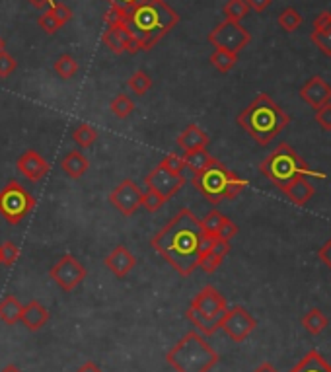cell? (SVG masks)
<instances>
[{
    "instance_id": "6da1fadb",
    "label": "cell",
    "mask_w": 331,
    "mask_h": 372,
    "mask_svg": "<svg viewBox=\"0 0 331 372\" xmlns=\"http://www.w3.org/2000/svg\"><path fill=\"white\" fill-rule=\"evenodd\" d=\"M213 242L214 236H209L201 228V219H197L190 209H180L174 219L154 234L150 245L182 277H190L199 267L201 255Z\"/></svg>"
},
{
    "instance_id": "7a4b0ae2",
    "label": "cell",
    "mask_w": 331,
    "mask_h": 372,
    "mask_svg": "<svg viewBox=\"0 0 331 372\" xmlns=\"http://www.w3.org/2000/svg\"><path fill=\"white\" fill-rule=\"evenodd\" d=\"M117 22L125 25L131 40L141 51H150L166 33L172 32L180 24V14L170 4H166L164 0H152L149 4L121 14Z\"/></svg>"
},
{
    "instance_id": "3957f363",
    "label": "cell",
    "mask_w": 331,
    "mask_h": 372,
    "mask_svg": "<svg viewBox=\"0 0 331 372\" xmlns=\"http://www.w3.org/2000/svg\"><path fill=\"white\" fill-rule=\"evenodd\" d=\"M291 123L286 111L267 94H260L238 115V125L244 129L260 146H267Z\"/></svg>"
},
{
    "instance_id": "277c9868",
    "label": "cell",
    "mask_w": 331,
    "mask_h": 372,
    "mask_svg": "<svg viewBox=\"0 0 331 372\" xmlns=\"http://www.w3.org/2000/svg\"><path fill=\"white\" fill-rule=\"evenodd\" d=\"M175 372H211L221 356L199 332H187L166 355Z\"/></svg>"
},
{
    "instance_id": "5b68a950",
    "label": "cell",
    "mask_w": 331,
    "mask_h": 372,
    "mask_svg": "<svg viewBox=\"0 0 331 372\" xmlns=\"http://www.w3.org/2000/svg\"><path fill=\"white\" fill-rule=\"evenodd\" d=\"M193 185L211 205H221L226 199H236L245 190L248 182L230 172L221 160L213 158L205 170L193 175Z\"/></svg>"
},
{
    "instance_id": "8992f818",
    "label": "cell",
    "mask_w": 331,
    "mask_h": 372,
    "mask_svg": "<svg viewBox=\"0 0 331 372\" xmlns=\"http://www.w3.org/2000/svg\"><path fill=\"white\" fill-rule=\"evenodd\" d=\"M260 172L267 178L269 182L275 183L279 190L296 178H322V180H325V174L312 172L306 166V162L300 158L298 152L284 143L279 144L275 151L261 162Z\"/></svg>"
},
{
    "instance_id": "52a82bcc",
    "label": "cell",
    "mask_w": 331,
    "mask_h": 372,
    "mask_svg": "<svg viewBox=\"0 0 331 372\" xmlns=\"http://www.w3.org/2000/svg\"><path fill=\"white\" fill-rule=\"evenodd\" d=\"M226 310H228V304L221 291H216L213 285H207L191 301L185 316L197 327L201 335H214L221 330V320Z\"/></svg>"
},
{
    "instance_id": "ba28073f",
    "label": "cell",
    "mask_w": 331,
    "mask_h": 372,
    "mask_svg": "<svg viewBox=\"0 0 331 372\" xmlns=\"http://www.w3.org/2000/svg\"><path fill=\"white\" fill-rule=\"evenodd\" d=\"M35 207V197L16 180L0 190V216L8 224H20Z\"/></svg>"
},
{
    "instance_id": "9c48e42d",
    "label": "cell",
    "mask_w": 331,
    "mask_h": 372,
    "mask_svg": "<svg viewBox=\"0 0 331 372\" xmlns=\"http://www.w3.org/2000/svg\"><path fill=\"white\" fill-rule=\"evenodd\" d=\"M209 43L214 49H224L228 53L238 55L242 49H245L252 41V35L245 30L240 22H232V20H224L222 24L214 28L213 32L209 33Z\"/></svg>"
},
{
    "instance_id": "30bf717a",
    "label": "cell",
    "mask_w": 331,
    "mask_h": 372,
    "mask_svg": "<svg viewBox=\"0 0 331 372\" xmlns=\"http://www.w3.org/2000/svg\"><path fill=\"white\" fill-rule=\"evenodd\" d=\"M49 275H51V279L59 285L61 291L72 293V291L86 279L88 271L74 255L66 254L51 267Z\"/></svg>"
},
{
    "instance_id": "8fae6325",
    "label": "cell",
    "mask_w": 331,
    "mask_h": 372,
    "mask_svg": "<svg viewBox=\"0 0 331 372\" xmlns=\"http://www.w3.org/2000/svg\"><path fill=\"white\" fill-rule=\"evenodd\" d=\"M257 327L255 318L244 308V306H234L224 312V316L221 320V330L230 339L242 343L253 333V330Z\"/></svg>"
},
{
    "instance_id": "7c38bea8",
    "label": "cell",
    "mask_w": 331,
    "mask_h": 372,
    "mask_svg": "<svg viewBox=\"0 0 331 372\" xmlns=\"http://www.w3.org/2000/svg\"><path fill=\"white\" fill-rule=\"evenodd\" d=\"M185 182H187L185 175L170 172V170L162 166V164H158V166L146 175V180H144L146 190L156 191L158 195L164 199V201H170V199L174 197L175 193L185 185Z\"/></svg>"
},
{
    "instance_id": "4fadbf2b",
    "label": "cell",
    "mask_w": 331,
    "mask_h": 372,
    "mask_svg": "<svg viewBox=\"0 0 331 372\" xmlns=\"http://www.w3.org/2000/svg\"><path fill=\"white\" fill-rule=\"evenodd\" d=\"M110 203L119 213L133 216L142 207V190L133 180H123L115 190L110 193Z\"/></svg>"
},
{
    "instance_id": "5bb4252c",
    "label": "cell",
    "mask_w": 331,
    "mask_h": 372,
    "mask_svg": "<svg viewBox=\"0 0 331 372\" xmlns=\"http://www.w3.org/2000/svg\"><path fill=\"white\" fill-rule=\"evenodd\" d=\"M102 41L105 47L110 49L113 55H123V53H129V55H137L141 49L139 45L131 40V35L125 30V25L119 24H108V30L103 32Z\"/></svg>"
},
{
    "instance_id": "9a60e30c",
    "label": "cell",
    "mask_w": 331,
    "mask_h": 372,
    "mask_svg": "<svg viewBox=\"0 0 331 372\" xmlns=\"http://www.w3.org/2000/svg\"><path fill=\"white\" fill-rule=\"evenodd\" d=\"M20 174L30 182H41L49 174V162L37 151H25L16 162Z\"/></svg>"
},
{
    "instance_id": "2e32d148",
    "label": "cell",
    "mask_w": 331,
    "mask_h": 372,
    "mask_svg": "<svg viewBox=\"0 0 331 372\" xmlns=\"http://www.w3.org/2000/svg\"><path fill=\"white\" fill-rule=\"evenodd\" d=\"M300 98L314 110H320L325 103H331V86L322 76H312L300 88Z\"/></svg>"
},
{
    "instance_id": "e0dca14e",
    "label": "cell",
    "mask_w": 331,
    "mask_h": 372,
    "mask_svg": "<svg viewBox=\"0 0 331 372\" xmlns=\"http://www.w3.org/2000/svg\"><path fill=\"white\" fill-rule=\"evenodd\" d=\"M105 267L115 275L117 279H125L137 265V257L131 254V250L127 245L119 244L111 250V254L105 257Z\"/></svg>"
},
{
    "instance_id": "ac0fdd59",
    "label": "cell",
    "mask_w": 331,
    "mask_h": 372,
    "mask_svg": "<svg viewBox=\"0 0 331 372\" xmlns=\"http://www.w3.org/2000/svg\"><path fill=\"white\" fill-rule=\"evenodd\" d=\"M20 322H22L30 332H40L41 327H45V324L49 322V310L37 301L22 304Z\"/></svg>"
},
{
    "instance_id": "d6986e66",
    "label": "cell",
    "mask_w": 331,
    "mask_h": 372,
    "mask_svg": "<svg viewBox=\"0 0 331 372\" xmlns=\"http://www.w3.org/2000/svg\"><path fill=\"white\" fill-rule=\"evenodd\" d=\"M230 254V242L226 240H219L214 238V242L211 244V248L207 250L205 254L201 255V262H199V267L205 271V273H214V271L221 267V263L224 262V257Z\"/></svg>"
},
{
    "instance_id": "ffe728a7",
    "label": "cell",
    "mask_w": 331,
    "mask_h": 372,
    "mask_svg": "<svg viewBox=\"0 0 331 372\" xmlns=\"http://www.w3.org/2000/svg\"><path fill=\"white\" fill-rule=\"evenodd\" d=\"M281 191H283L286 197L291 199V203L304 207L310 199L314 197L315 187L314 183L310 182V178H296V180L286 183L284 187H281Z\"/></svg>"
},
{
    "instance_id": "44dd1931",
    "label": "cell",
    "mask_w": 331,
    "mask_h": 372,
    "mask_svg": "<svg viewBox=\"0 0 331 372\" xmlns=\"http://www.w3.org/2000/svg\"><path fill=\"white\" fill-rule=\"evenodd\" d=\"M211 143V139L207 135L203 129L191 123L187 127L183 129L180 136H178V144L183 152H193V151H201V149H207Z\"/></svg>"
},
{
    "instance_id": "7402d4cb",
    "label": "cell",
    "mask_w": 331,
    "mask_h": 372,
    "mask_svg": "<svg viewBox=\"0 0 331 372\" xmlns=\"http://www.w3.org/2000/svg\"><path fill=\"white\" fill-rule=\"evenodd\" d=\"M61 168H63L64 175H69L71 180H80L88 172L90 162L80 151H71L61 162Z\"/></svg>"
},
{
    "instance_id": "603a6c76",
    "label": "cell",
    "mask_w": 331,
    "mask_h": 372,
    "mask_svg": "<svg viewBox=\"0 0 331 372\" xmlns=\"http://www.w3.org/2000/svg\"><path fill=\"white\" fill-rule=\"evenodd\" d=\"M291 372H331V364L323 359L322 353L310 351Z\"/></svg>"
},
{
    "instance_id": "cb8c5ba5",
    "label": "cell",
    "mask_w": 331,
    "mask_h": 372,
    "mask_svg": "<svg viewBox=\"0 0 331 372\" xmlns=\"http://www.w3.org/2000/svg\"><path fill=\"white\" fill-rule=\"evenodd\" d=\"M20 314H22V304L18 302L16 296H4L0 301V322L6 325H16L20 322Z\"/></svg>"
},
{
    "instance_id": "d4e9b609",
    "label": "cell",
    "mask_w": 331,
    "mask_h": 372,
    "mask_svg": "<svg viewBox=\"0 0 331 372\" xmlns=\"http://www.w3.org/2000/svg\"><path fill=\"white\" fill-rule=\"evenodd\" d=\"M214 156H211L207 149H201V151H193V152H185L183 154V172L185 170H190L191 174L195 175L199 174L201 170H205L209 164H211V160Z\"/></svg>"
},
{
    "instance_id": "484cf974",
    "label": "cell",
    "mask_w": 331,
    "mask_h": 372,
    "mask_svg": "<svg viewBox=\"0 0 331 372\" xmlns=\"http://www.w3.org/2000/svg\"><path fill=\"white\" fill-rule=\"evenodd\" d=\"M302 325H304V330L308 333L318 335V333H322L330 325V320H327V316L323 314L322 310L312 308L310 312H306V316L302 318Z\"/></svg>"
},
{
    "instance_id": "4316f807",
    "label": "cell",
    "mask_w": 331,
    "mask_h": 372,
    "mask_svg": "<svg viewBox=\"0 0 331 372\" xmlns=\"http://www.w3.org/2000/svg\"><path fill=\"white\" fill-rule=\"evenodd\" d=\"M149 2H152V0H110L111 10L108 12V16H105V22L113 24V22H117V18L121 14L137 8V6H142V4H149Z\"/></svg>"
},
{
    "instance_id": "83f0119b",
    "label": "cell",
    "mask_w": 331,
    "mask_h": 372,
    "mask_svg": "<svg viewBox=\"0 0 331 372\" xmlns=\"http://www.w3.org/2000/svg\"><path fill=\"white\" fill-rule=\"evenodd\" d=\"M72 141L76 143L80 151L82 149H90L98 141V131L92 125H88V123H80L79 127L72 131Z\"/></svg>"
},
{
    "instance_id": "f1b7e54d",
    "label": "cell",
    "mask_w": 331,
    "mask_h": 372,
    "mask_svg": "<svg viewBox=\"0 0 331 372\" xmlns=\"http://www.w3.org/2000/svg\"><path fill=\"white\" fill-rule=\"evenodd\" d=\"M238 63V55L234 53H228L224 49H214L213 55H211V64L219 72H230Z\"/></svg>"
},
{
    "instance_id": "f546056e",
    "label": "cell",
    "mask_w": 331,
    "mask_h": 372,
    "mask_svg": "<svg viewBox=\"0 0 331 372\" xmlns=\"http://www.w3.org/2000/svg\"><path fill=\"white\" fill-rule=\"evenodd\" d=\"M53 69H55L59 79L71 80L79 72V63H76V59L72 55H61L53 64Z\"/></svg>"
},
{
    "instance_id": "4dcf8cb0",
    "label": "cell",
    "mask_w": 331,
    "mask_h": 372,
    "mask_svg": "<svg viewBox=\"0 0 331 372\" xmlns=\"http://www.w3.org/2000/svg\"><path fill=\"white\" fill-rule=\"evenodd\" d=\"M111 113L119 119H127L134 111V102L127 94H117L110 103Z\"/></svg>"
},
{
    "instance_id": "1f68e13d",
    "label": "cell",
    "mask_w": 331,
    "mask_h": 372,
    "mask_svg": "<svg viewBox=\"0 0 331 372\" xmlns=\"http://www.w3.org/2000/svg\"><path fill=\"white\" fill-rule=\"evenodd\" d=\"M222 12H224L226 20H232V22H242V20L248 16L250 6L245 4V0H228V2L224 4Z\"/></svg>"
},
{
    "instance_id": "d6a6232c",
    "label": "cell",
    "mask_w": 331,
    "mask_h": 372,
    "mask_svg": "<svg viewBox=\"0 0 331 372\" xmlns=\"http://www.w3.org/2000/svg\"><path fill=\"white\" fill-rule=\"evenodd\" d=\"M302 24V16L296 8H284L281 14H279V25L283 28L284 32H296Z\"/></svg>"
},
{
    "instance_id": "836d02e7",
    "label": "cell",
    "mask_w": 331,
    "mask_h": 372,
    "mask_svg": "<svg viewBox=\"0 0 331 372\" xmlns=\"http://www.w3.org/2000/svg\"><path fill=\"white\" fill-rule=\"evenodd\" d=\"M129 88L133 90L137 95H144L152 88V79L144 71H137L129 79Z\"/></svg>"
},
{
    "instance_id": "e575fe53",
    "label": "cell",
    "mask_w": 331,
    "mask_h": 372,
    "mask_svg": "<svg viewBox=\"0 0 331 372\" xmlns=\"http://www.w3.org/2000/svg\"><path fill=\"white\" fill-rule=\"evenodd\" d=\"M224 219H226V216H224L221 211H211V213L207 214L205 219L201 221V228H203V232L209 234V236L216 238V232L221 228V224Z\"/></svg>"
},
{
    "instance_id": "d590c367",
    "label": "cell",
    "mask_w": 331,
    "mask_h": 372,
    "mask_svg": "<svg viewBox=\"0 0 331 372\" xmlns=\"http://www.w3.org/2000/svg\"><path fill=\"white\" fill-rule=\"evenodd\" d=\"M20 260V250L14 242H4L0 245V263L2 265H14Z\"/></svg>"
},
{
    "instance_id": "8d00e7d4",
    "label": "cell",
    "mask_w": 331,
    "mask_h": 372,
    "mask_svg": "<svg viewBox=\"0 0 331 372\" xmlns=\"http://www.w3.org/2000/svg\"><path fill=\"white\" fill-rule=\"evenodd\" d=\"M310 40H312L315 47L322 51L323 55L331 57V28L325 30V32H312Z\"/></svg>"
},
{
    "instance_id": "74e56055",
    "label": "cell",
    "mask_w": 331,
    "mask_h": 372,
    "mask_svg": "<svg viewBox=\"0 0 331 372\" xmlns=\"http://www.w3.org/2000/svg\"><path fill=\"white\" fill-rule=\"evenodd\" d=\"M164 203L166 201L158 195L156 191H152V190L142 191V207H144L149 213H156L158 209L164 205Z\"/></svg>"
},
{
    "instance_id": "f35d334b",
    "label": "cell",
    "mask_w": 331,
    "mask_h": 372,
    "mask_svg": "<svg viewBox=\"0 0 331 372\" xmlns=\"http://www.w3.org/2000/svg\"><path fill=\"white\" fill-rule=\"evenodd\" d=\"M47 12H49V14H51V16L55 18L57 22H59V24H61V25L69 24V22H71V20H72V16H74V14H72V10L69 8V6H64V4H61V2H55L53 6H49Z\"/></svg>"
},
{
    "instance_id": "ab89813d",
    "label": "cell",
    "mask_w": 331,
    "mask_h": 372,
    "mask_svg": "<svg viewBox=\"0 0 331 372\" xmlns=\"http://www.w3.org/2000/svg\"><path fill=\"white\" fill-rule=\"evenodd\" d=\"M14 71H16V59L6 51H2L0 53V79H8Z\"/></svg>"
},
{
    "instance_id": "60d3db41",
    "label": "cell",
    "mask_w": 331,
    "mask_h": 372,
    "mask_svg": "<svg viewBox=\"0 0 331 372\" xmlns=\"http://www.w3.org/2000/svg\"><path fill=\"white\" fill-rule=\"evenodd\" d=\"M315 123L323 131H331V103H325L320 110H315Z\"/></svg>"
},
{
    "instance_id": "b9f144b4",
    "label": "cell",
    "mask_w": 331,
    "mask_h": 372,
    "mask_svg": "<svg viewBox=\"0 0 331 372\" xmlns=\"http://www.w3.org/2000/svg\"><path fill=\"white\" fill-rule=\"evenodd\" d=\"M37 24H40L41 30H43V32H45V33H49V35H55V33L59 32L61 28H63V25L59 24V22H57L55 18L51 16L49 12H45L43 16H40V20H37Z\"/></svg>"
},
{
    "instance_id": "7bdbcfd3",
    "label": "cell",
    "mask_w": 331,
    "mask_h": 372,
    "mask_svg": "<svg viewBox=\"0 0 331 372\" xmlns=\"http://www.w3.org/2000/svg\"><path fill=\"white\" fill-rule=\"evenodd\" d=\"M162 166L168 168L170 172H175V174H183V156H180V154H175V152H172V154H168L162 162H160Z\"/></svg>"
},
{
    "instance_id": "ee69618b",
    "label": "cell",
    "mask_w": 331,
    "mask_h": 372,
    "mask_svg": "<svg viewBox=\"0 0 331 372\" xmlns=\"http://www.w3.org/2000/svg\"><path fill=\"white\" fill-rule=\"evenodd\" d=\"M236 234H238V226L230 221L228 216H226V219L222 221L219 232H216V238H219V240H226V242H230Z\"/></svg>"
},
{
    "instance_id": "f6af8a7d",
    "label": "cell",
    "mask_w": 331,
    "mask_h": 372,
    "mask_svg": "<svg viewBox=\"0 0 331 372\" xmlns=\"http://www.w3.org/2000/svg\"><path fill=\"white\" fill-rule=\"evenodd\" d=\"M331 28V12H320L318 16L314 18V32H325Z\"/></svg>"
},
{
    "instance_id": "bcb514c9",
    "label": "cell",
    "mask_w": 331,
    "mask_h": 372,
    "mask_svg": "<svg viewBox=\"0 0 331 372\" xmlns=\"http://www.w3.org/2000/svg\"><path fill=\"white\" fill-rule=\"evenodd\" d=\"M318 255H320V260H322V262L331 269V240H327V242L320 248Z\"/></svg>"
},
{
    "instance_id": "7dc6e473",
    "label": "cell",
    "mask_w": 331,
    "mask_h": 372,
    "mask_svg": "<svg viewBox=\"0 0 331 372\" xmlns=\"http://www.w3.org/2000/svg\"><path fill=\"white\" fill-rule=\"evenodd\" d=\"M271 2L273 0H245V4L252 10H255V12H265L271 6Z\"/></svg>"
},
{
    "instance_id": "c3c4849f",
    "label": "cell",
    "mask_w": 331,
    "mask_h": 372,
    "mask_svg": "<svg viewBox=\"0 0 331 372\" xmlns=\"http://www.w3.org/2000/svg\"><path fill=\"white\" fill-rule=\"evenodd\" d=\"M30 4H32L33 8H47V6H53L55 4V0H28Z\"/></svg>"
},
{
    "instance_id": "681fc988",
    "label": "cell",
    "mask_w": 331,
    "mask_h": 372,
    "mask_svg": "<svg viewBox=\"0 0 331 372\" xmlns=\"http://www.w3.org/2000/svg\"><path fill=\"white\" fill-rule=\"evenodd\" d=\"M76 372H102V368L95 363H92V361H88V363L82 364Z\"/></svg>"
},
{
    "instance_id": "f907efd6",
    "label": "cell",
    "mask_w": 331,
    "mask_h": 372,
    "mask_svg": "<svg viewBox=\"0 0 331 372\" xmlns=\"http://www.w3.org/2000/svg\"><path fill=\"white\" fill-rule=\"evenodd\" d=\"M255 372H277V371H275V368H273V366H271V364H269V363H263Z\"/></svg>"
},
{
    "instance_id": "816d5d0a",
    "label": "cell",
    "mask_w": 331,
    "mask_h": 372,
    "mask_svg": "<svg viewBox=\"0 0 331 372\" xmlns=\"http://www.w3.org/2000/svg\"><path fill=\"white\" fill-rule=\"evenodd\" d=\"M0 372H22V371L18 368L16 364H8V366H4V368H2Z\"/></svg>"
},
{
    "instance_id": "f5cc1de1",
    "label": "cell",
    "mask_w": 331,
    "mask_h": 372,
    "mask_svg": "<svg viewBox=\"0 0 331 372\" xmlns=\"http://www.w3.org/2000/svg\"><path fill=\"white\" fill-rule=\"evenodd\" d=\"M4 47H6V41H4V40H2V37H0V53L4 51Z\"/></svg>"
},
{
    "instance_id": "db71d44e",
    "label": "cell",
    "mask_w": 331,
    "mask_h": 372,
    "mask_svg": "<svg viewBox=\"0 0 331 372\" xmlns=\"http://www.w3.org/2000/svg\"><path fill=\"white\" fill-rule=\"evenodd\" d=\"M108 2H110V0H108Z\"/></svg>"
}]
</instances>
